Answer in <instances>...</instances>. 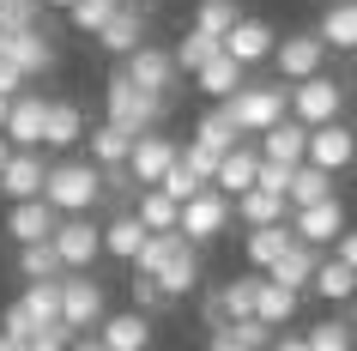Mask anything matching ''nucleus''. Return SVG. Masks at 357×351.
<instances>
[{"label":"nucleus","instance_id":"a211bd4d","mask_svg":"<svg viewBox=\"0 0 357 351\" xmlns=\"http://www.w3.org/2000/svg\"><path fill=\"white\" fill-rule=\"evenodd\" d=\"M97 339H103L109 351H146V345H151V315H146V309L103 315V321H97Z\"/></svg>","mask_w":357,"mask_h":351},{"label":"nucleus","instance_id":"37998d69","mask_svg":"<svg viewBox=\"0 0 357 351\" xmlns=\"http://www.w3.org/2000/svg\"><path fill=\"white\" fill-rule=\"evenodd\" d=\"M19 303L37 315V321H61V278H31Z\"/></svg>","mask_w":357,"mask_h":351},{"label":"nucleus","instance_id":"f3484780","mask_svg":"<svg viewBox=\"0 0 357 351\" xmlns=\"http://www.w3.org/2000/svg\"><path fill=\"white\" fill-rule=\"evenodd\" d=\"M55 224H61V212L49 200H13V212H6V237L13 242H43V237H55Z\"/></svg>","mask_w":357,"mask_h":351},{"label":"nucleus","instance_id":"7ed1b4c3","mask_svg":"<svg viewBox=\"0 0 357 351\" xmlns=\"http://www.w3.org/2000/svg\"><path fill=\"white\" fill-rule=\"evenodd\" d=\"M225 110H230V121H236V133L255 140V133H266L273 121L291 115V91H279V85H248L243 79V85L225 97Z\"/></svg>","mask_w":357,"mask_h":351},{"label":"nucleus","instance_id":"2eb2a0df","mask_svg":"<svg viewBox=\"0 0 357 351\" xmlns=\"http://www.w3.org/2000/svg\"><path fill=\"white\" fill-rule=\"evenodd\" d=\"M43 176H49V164L37 158V146H13L6 170H0V194H6V200H37Z\"/></svg>","mask_w":357,"mask_h":351},{"label":"nucleus","instance_id":"4be33fe9","mask_svg":"<svg viewBox=\"0 0 357 351\" xmlns=\"http://www.w3.org/2000/svg\"><path fill=\"white\" fill-rule=\"evenodd\" d=\"M146 237H151V230L139 224V212H133V206H121V212L103 224V255H109V260H128V267H133V255H139V242H146Z\"/></svg>","mask_w":357,"mask_h":351},{"label":"nucleus","instance_id":"39448f33","mask_svg":"<svg viewBox=\"0 0 357 351\" xmlns=\"http://www.w3.org/2000/svg\"><path fill=\"white\" fill-rule=\"evenodd\" d=\"M230 218H236V212H230V194L206 182L200 194H194V200H182V218H176V230H182V237L200 248V242L225 237V224H230Z\"/></svg>","mask_w":357,"mask_h":351},{"label":"nucleus","instance_id":"8fccbe9b","mask_svg":"<svg viewBox=\"0 0 357 351\" xmlns=\"http://www.w3.org/2000/svg\"><path fill=\"white\" fill-rule=\"evenodd\" d=\"M291 170H297V164H273V158H261V170H255V188H266V194H284V188H291Z\"/></svg>","mask_w":357,"mask_h":351},{"label":"nucleus","instance_id":"f8f14e48","mask_svg":"<svg viewBox=\"0 0 357 351\" xmlns=\"http://www.w3.org/2000/svg\"><path fill=\"white\" fill-rule=\"evenodd\" d=\"M176 164V140H164L158 128L146 133H133V151H128V170H133V182L139 188H158V176Z\"/></svg>","mask_w":357,"mask_h":351},{"label":"nucleus","instance_id":"680f3d73","mask_svg":"<svg viewBox=\"0 0 357 351\" xmlns=\"http://www.w3.org/2000/svg\"><path fill=\"white\" fill-rule=\"evenodd\" d=\"M43 6H61V13H67V6H73V0H43Z\"/></svg>","mask_w":357,"mask_h":351},{"label":"nucleus","instance_id":"423d86ee","mask_svg":"<svg viewBox=\"0 0 357 351\" xmlns=\"http://www.w3.org/2000/svg\"><path fill=\"white\" fill-rule=\"evenodd\" d=\"M339 110H345V85H339L333 73H309L291 85V115H297L303 128H321V121H339Z\"/></svg>","mask_w":357,"mask_h":351},{"label":"nucleus","instance_id":"f704fd0d","mask_svg":"<svg viewBox=\"0 0 357 351\" xmlns=\"http://www.w3.org/2000/svg\"><path fill=\"white\" fill-rule=\"evenodd\" d=\"M67 267H61V255H55V242L43 237V242H19V278L31 285V278H61Z\"/></svg>","mask_w":357,"mask_h":351},{"label":"nucleus","instance_id":"e2e57ef3","mask_svg":"<svg viewBox=\"0 0 357 351\" xmlns=\"http://www.w3.org/2000/svg\"><path fill=\"white\" fill-rule=\"evenodd\" d=\"M351 79H357V49H351Z\"/></svg>","mask_w":357,"mask_h":351},{"label":"nucleus","instance_id":"a19ab883","mask_svg":"<svg viewBox=\"0 0 357 351\" xmlns=\"http://www.w3.org/2000/svg\"><path fill=\"white\" fill-rule=\"evenodd\" d=\"M194 140H206L212 151H230L236 140H243V133H236V121H230V110H225V103H212V110L200 115V128H194Z\"/></svg>","mask_w":357,"mask_h":351},{"label":"nucleus","instance_id":"b1692460","mask_svg":"<svg viewBox=\"0 0 357 351\" xmlns=\"http://www.w3.org/2000/svg\"><path fill=\"white\" fill-rule=\"evenodd\" d=\"M139 43H146V19L133 13V0H128V6H121V13H115V19L103 24V31H97V49L121 61V55H133Z\"/></svg>","mask_w":357,"mask_h":351},{"label":"nucleus","instance_id":"bf43d9fd","mask_svg":"<svg viewBox=\"0 0 357 351\" xmlns=\"http://www.w3.org/2000/svg\"><path fill=\"white\" fill-rule=\"evenodd\" d=\"M0 351H24V345H19V339H13V333H0Z\"/></svg>","mask_w":357,"mask_h":351},{"label":"nucleus","instance_id":"79ce46f5","mask_svg":"<svg viewBox=\"0 0 357 351\" xmlns=\"http://www.w3.org/2000/svg\"><path fill=\"white\" fill-rule=\"evenodd\" d=\"M236 19H243L236 0H200V6H194V31H206V37H218V43H225V31Z\"/></svg>","mask_w":357,"mask_h":351},{"label":"nucleus","instance_id":"20e7f679","mask_svg":"<svg viewBox=\"0 0 357 351\" xmlns=\"http://www.w3.org/2000/svg\"><path fill=\"white\" fill-rule=\"evenodd\" d=\"M109 315V297L91 273H61V321L73 333H97V321Z\"/></svg>","mask_w":357,"mask_h":351},{"label":"nucleus","instance_id":"c85d7f7f","mask_svg":"<svg viewBox=\"0 0 357 351\" xmlns=\"http://www.w3.org/2000/svg\"><path fill=\"white\" fill-rule=\"evenodd\" d=\"M309 291L321 297V303H351L357 297V267H345V260H315V278H309Z\"/></svg>","mask_w":357,"mask_h":351},{"label":"nucleus","instance_id":"052dcab7","mask_svg":"<svg viewBox=\"0 0 357 351\" xmlns=\"http://www.w3.org/2000/svg\"><path fill=\"white\" fill-rule=\"evenodd\" d=\"M6 110H13V97H6V91H0V128H6Z\"/></svg>","mask_w":357,"mask_h":351},{"label":"nucleus","instance_id":"7c9ffc66","mask_svg":"<svg viewBox=\"0 0 357 351\" xmlns=\"http://www.w3.org/2000/svg\"><path fill=\"white\" fill-rule=\"evenodd\" d=\"M151 278L164 285V297H188L194 285H200V255H194V242H182V248H176V255H169Z\"/></svg>","mask_w":357,"mask_h":351},{"label":"nucleus","instance_id":"4468645a","mask_svg":"<svg viewBox=\"0 0 357 351\" xmlns=\"http://www.w3.org/2000/svg\"><path fill=\"white\" fill-rule=\"evenodd\" d=\"M291 230H297V242H333L339 230H345V206H339V194H327V200L315 206H291Z\"/></svg>","mask_w":357,"mask_h":351},{"label":"nucleus","instance_id":"49530a36","mask_svg":"<svg viewBox=\"0 0 357 351\" xmlns=\"http://www.w3.org/2000/svg\"><path fill=\"white\" fill-rule=\"evenodd\" d=\"M158 188H164V194H176V200H194V194H200L206 182H200V176H194V170L182 164V158H176V164H169L164 176H158Z\"/></svg>","mask_w":357,"mask_h":351},{"label":"nucleus","instance_id":"9d476101","mask_svg":"<svg viewBox=\"0 0 357 351\" xmlns=\"http://www.w3.org/2000/svg\"><path fill=\"white\" fill-rule=\"evenodd\" d=\"M303 164H315V170H327V176H339L345 164H357V133L345 128V121H321V128H309Z\"/></svg>","mask_w":357,"mask_h":351},{"label":"nucleus","instance_id":"13d9d810","mask_svg":"<svg viewBox=\"0 0 357 351\" xmlns=\"http://www.w3.org/2000/svg\"><path fill=\"white\" fill-rule=\"evenodd\" d=\"M6 158H13V140H6V133H0V170H6Z\"/></svg>","mask_w":357,"mask_h":351},{"label":"nucleus","instance_id":"6ab92c4d","mask_svg":"<svg viewBox=\"0 0 357 351\" xmlns=\"http://www.w3.org/2000/svg\"><path fill=\"white\" fill-rule=\"evenodd\" d=\"M291 242H297V230H291L284 218H279V224H248L243 255H248V267H255V273H266V267H273V260H279Z\"/></svg>","mask_w":357,"mask_h":351},{"label":"nucleus","instance_id":"9b49d317","mask_svg":"<svg viewBox=\"0 0 357 351\" xmlns=\"http://www.w3.org/2000/svg\"><path fill=\"white\" fill-rule=\"evenodd\" d=\"M0 55L31 79V73H49V67H55V43H49V31H37V24H19V31H0Z\"/></svg>","mask_w":357,"mask_h":351},{"label":"nucleus","instance_id":"864d4df0","mask_svg":"<svg viewBox=\"0 0 357 351\" xmlns=\"http://www.w3.org/2000/svg\"><path fill=\"white\" fill-rule=\"evenodd\" d=\"M0 91H6V97H19V91H24V73H19L6 55H0Z\"/></svg>","mask_w":357,"mask_h":351},{"label":"nucleus","instance_id":"4c0bfd02","mask_svg":"<svg viewBox=\"0 0 357 351\" xmlns=\"http://www.w3.org/2000/svg\"><path fill=\"white\" fill-rule=\"evenodd\" d=\"M121 6H128V0H73V6H67V24H73L79 37H97Z\"/></svg>","mask_w":357,"mask_h":351},{"label":"nucleus","instance_id":"c03bdc74","mask_svg":"<svg viewBox=\"0 0 357 351\" xmlns=\"http://www.w3.org/2000/svg\"><path fill=\"white\" fill-rule=\"evenodd\" d=\"M303 339H309V351H357L351 321H315V327L303 333Z\"/></svg>","mask_w":357,"mask_h":351},{"label":"nucleus","instance_id":"c756f323","mask_svg":"<svg viewBox=\"0 0 357 351\" xmlns=\"http://www.w3.org/2000/svg\"><path fill=\"white\" fill-rule=\"evenodd\" d=\"M79 140H85V115H79L73 103H55V97H49V121H43V146H49V151H73Z\"/></svg>","mask_w":357,"mask_h":351},{"label":"nucleus","instance_id":"3c124183","mask_svg":"<svg viewBox=\"0 0 357 351\" xmlns=\"http://www.w3.org/2000/svg\"><path fill=\"white\" fill-rule=\"evenodd\" d=\"M0 333H13V339H19V345H24V339H31V333H37V315L24 309V303H13V309L0 315Z\"/></svg>","mask_w":357,"mask_h":351},{"label":"nucleus","instance_id":"e433bc0d","mask_svg":"<svg viewBox=\"0 0 357 351\" xmlns=\"http://www.w3.org/2000/svg\"><path fill=\"white\" fill-rule=\"evenodd\" d=\"M255 291H261V273H243V278H230V285H218L225 321H248V315H255Z\"/></svg>","mask_w":357,"mask_h":351},{"label":"nucleus","instance_id":"393cba45","mask_svg":"<svg viewBox=\"0 0 357 351\" xmlns=\"http://www.w3.org/2000/svg\"><path fill=\"white\" fill-rule=\"evenodd\" d=\"M315 37L327 43V49H345V55H351V49H357V0H327Z\"/></svg>","mask_w":357,"mask_h":351},{"label":"nucleus","instance_id":"ddd939ff","mask_svg":"<svg viewBox=\"0 0 357 351\" xmlns=\"http://www.w3.org/2000/svg\"><path fill=\"white\" fill-rule=\"evenodd\" d=\"M273 43H279V31H273L266 19H248V13H243V19L225 31V55L243 61V67H261V61L273 55Z\"/></svg>","mask_w":357,"mask_h":351},{"label":"nucleus","instance_id":"dca6fc26","mask_svg":"<svg viewBox=\"0 0 357 351\" xmlns=\"http://www.w3.org/2000/svg\"><path fill=\"white\" fill-rule=\"evenodd\" d=\"M43 121H49V97H43V91H19L0 133H6L13 146H43Z\"/></svg>","mask_w":357,"mask_h":351},{"label":"nucleus","instance_id":"0e129e2a","mask_svg":"<svg viewBox=\"0 0 357 351\" xmlns=\"http://www.w3.org/2000/svg\"><path fill=\"white\" fill-rule=\"evenodd\" d=\"M0 6H19V0H0Z\"/></svg>","mask_w":357,"mask_h":351},{"label":"nucleus","instance_id":"ea45409f","mask_svg":"<svg viewBox=\"0 0 357 351\" xmlns=\"http://www.w3.org/2000/svg\"><path fill=\"white\" fill-rule=\"evenodd\" d=\"M182 230H151L146 242H139V255H133V273H158V267H164L169 255H176V248H182Z\"/></svg>","mask_w":357,"mask_h":351},{"label":"nucleus","instance_id":"4d7b16f0","mask_svg":"<svg viewBox=\"0 0 357 351\" xmlns=\"http://www.w3.org/2000/svg\"><path fill=\"white\" fill-rule=\"evenodd\" d=\"M200 315H206V327H218V321H225V309H218V291H212L206 303H200Z\"/></svg>","mask_w":357,"mask_h":351},{"label":"nucleus","instance_id":"6e6552de","mask_svg":"<svg viewBox=\"0 0 357 351\" xmlns=\"http://www.w3.org/2000/svg\"><path fill=\"white\" fill-rule=\"evenodd\" d=\"M273 67H279V79L284 85H297V79H309V73H321L327 67V43L315 37V31H291V37H279L273 43Z\"/></svg>","mask_w":357,"mask_h":351},{"label":"nucleus","instance_id":"09e8293b","mask_svg":"<svg viewBox=\"0 0 357 351\" xmlns=\"http://www.w3.org/2000/svg\"><path fill=\"white\" fill-rule=\"evenodd\" d=\"M128 291H133V309H146V315H158V309L169 303V297H164V285H158L151 273H133V285H128Z\"/></svg>","mask_w":357,"mask_h":351},{"label":"nucleus","instance_id":"69168bd1","mask_svg":"<svg viewBox=\"0 0 357 351\" xmlns=\"http://www.w3.org/2000/svg\"><path fill=\"white\" fill-rule=\"evenodd\" d=\"M351 333H357V315H351Z\"/></svg>","mask_w":357,"mask_h":351},{"label":"nucleus","instance_id":"603ef678","mask_svg":"<svg viewBox=\"0 0 357 351\" xmlns=\"http://www.w3.org/2000/svg\"><path fill=\"white\" fill-rule=\"evenodd\" d=\"M333 255L345 260V267H357V230H351V224H345V230L333 237Z\"/></svg>","mask_w":357,"mask_h":351},{"label":"nucleus","instance_id":"bb28decb","mask_svg":"<svg viewBox=\"0 0 357 351\" xmlns=\"http://www.w3.org/2000/svg\"><path fill=\"white\" fill-rule=\"evenodd\" d=\"M315 260H321V248L315 242H291L273 267H266V278H279V285H291V291H309V278H315Z\"/></svg>","mask_w":357,"mask_h":351},{"label":"nucleus","instance_id":"2f4dec72","mask_svg":"<svg viewBox=\"0 0 357 351\" xmlns=\"http://www.w3.org/2000/svg\"><path fill=\"white\" fill-rule=\"evenodd\" d=\"M230 212L243 224H279V218H291V200H284V194H266V188H243V194L230 200Z\"/></svg>","mask_w":357,"mask_h":351},{"label":"nucleus","instance_id":"c9c22d12","mask_svg":"<svg viewBox=\"0 0 357 351\" xmlns=\"http://www.w3.org/2000/svg\"><path fill=\"white\" fill-rule=\"evenodd\" d=\"M327 194H333V176H327V170H315V164L291 170V188H284L291 206H315V200H327Z\"/></svg>","mask_w":357,"mask_h":351},{"label":"nucleus","instance_id":"6e6d98bb","mask_svg":"<svg viewBox=\"0 0 357 351\" xmlns=\"http://www.w3.org/2000/svg\"><path fill=\"white\" fill-rule=\"evenodd\" d=\"M67 351H109V345H103L97 333H73V345H67Z\"/></svg>","mask_w":357,"mask_h":351},{"label":"nucleus","instance_id":"58836bf2","mask_svg":"<svg viewBox=\"0 0 357 351\" xmlns=\"http://www.w3.org/2000/svg\"><path fill=\"white\" fill-rule=\"evenodd\" d=\"M218 49H225L218 37H206V31H188V37L169 49V55H176V73H200V67H206V61L218 55Z\"/></svg>","mask_w":357,"mask_h":351},{"label":"nucleus","instance_id":"a878e982","mask_svg":"<svg viewBox=\"0 0 357 351\" xmlns=\"http://www.w3.org/2000/svg\"><path fill=\"white\" fill-rule=\"evenodd\" d=\"M255 170H261V151L236 140V146H230L225 158H218V176H212V188H225L230 200H236L243 188H255Z\"/></svg>","mask_w":357,"mask_h":351},{"label":"nucleus","instance_id":"5fc2aeb1","mask_svg":"<svg viewBox=\"0 0 357 351\" xmlns=\"http://www.w3.org/2000/svg\"><path fill=\"white\" fill-rule=\"evenodd\" d=\"M266 351H309V339H303V333H273Z\"/></svg>","mask_w":357,"mask_h":351},{"label":"nucleus","instance_id":"1a4fd4ad","mask_svg":"<svg viewBox=\"0 0 357 351\" xmlns=\"http://www.w3.org/2000/svg\"><path fill=\"white\" fill-rule=\"evenodd\" d=\"M121 73H128L139 91H151V97H169V91H176V79H182V73H176V55L158 49V43H139L133 55H121Z\"/></svg>","mask_w":357,"mask_h":351},{"label":"nucleus","instance_id":"0eeeda50","mask_svg":"<svg viewBox=\"0 0 357 351\" xmlns=\"http://www.w3.org/2000/svg\"><path fill=\"white\" fill-rule=\"evenodd\" d=\"M49 242H55V255H61L67 273H91V260L103 255V224H91L85 212H67Z\"/></svg>","mask_w":357,"mask_h":351},{"label":"nucleus","instance_id":"cd10ccee","mask_svg":"<svg viewBox=\"0 0 357 351\" xmlns=\"http://www.w3.org/2000/svg\"><path fill=\"white\" fill-rule=\"evenodd\" d=\"M128 151H133V133L128 128H115V121L85 128V158H91L97 170H103V164H128Z\"/></svg>","mask_w":357,"mask_h":351},{"label":"nucleus","instance_id":"412c9836","mask_svg":"<svg viewBox=\"0 0 357 351\" xmlns=\"http://www.w3.org/2000/svg\"><path fill=\"white\" fill-rule=\"evenodd\" d=\"M297 303H303V291H291V285H279V278L261 273V291H255V321H266V327L279 333V327H291V321H297Z\"/></svg>","mask_w":357,"mask_h":351},{"label":"nucleus","instance_id":"473e14b6","mask_svg":"<svg viewBox=\"0 0 357 351\" xmlns=\"http://www.w3.org/2000/svg\"><path fill=\"white\" fill-rule=\"evenodd\" d=\"M243 79H248V67H243V61H230L225 49H218V55H212L206 67H200V73H194V85H200V91H206V97H218V103H225V97L236 91V85H243Z\"/></svg>","mask_w":357,"mask_h":351},{"label":"nucleus","instance_id":"de8ad7c7","mask_svg":"<svg viewBox=\"0 0 357 351\" xmlns=\"http://www.w3.org/2000/svg\"><path fill=\"white\" fill-rule=\"evenodd\" d=\"M73 345V327L67 321H37V333L24 339V351H67Z\"/></svg>","mask_w":357,"mask_h":351},{"label":"nucleus","instance_id":"5701e85b","mask_svg":"<svg viewBox=\"0 0 357 351\" xmlns=\"http://www.w3.org/2000/svg\"><path fill=\"white\" fill-rule=\"evenodd\" d=\"M266 339H273V327L248 315V321H218L206 333V351H266Z\"/></svg>","mask_w":357,"mask_h":351},{"label":"nucleus","instance_id":"f03ea898","mask_svg":"<svg viewBox=\"0 0 357 351\" xmlns=\"http://www.w3.org/2000/svg\"><path fill=\"white\" fill-rule=\"evenodd\" d=\"M164 110H169V97H151V91H139L121 67H115L109 79H103V121H115V128H128V133H146V128H158L164 121Z\"/></svg>","mask_w":357,"mask_h":351},{"label":"nucleus","instance_id":"f257e3e1","mask_svg":"<svg viewBox=\"0 0 357 351\" xmlns=\"http://www.w3.org/2000/svg\"><path fill=\"white\" fill-rule=\"evenodd\" d=\"M43 200L55 206L61 218H67V212H91V206L103 200V170H97L91 158H61V164H49V176H43Z\"/></svg>","mask_w":357,"mask_h":351},{"label":"nucleus","instance_id":"a18cd8bd","mask_svg":"<svg viewBox=\"0 0 357 351\" xmlns=\"http://www.w3.org/2000/svg\"><path fill=\"white\" fill-rule=\"evenodd\" d=\"M176 158H182V164H188L194 176H200V182H212V176H218V158H225V151H212L206 140H188V146H176Z\"/></svg>","mask_w":357,"mask_h":351},{"label":"nucleus","instance_id":"72a5a7b5","mask_svg":"<svg viewBox=\"0 0 357 351\" xmlns=\"http://www.w3.org/2000/svg\"><path fill=\"white\" fill-rule=\"evenodd\" d=\"M133 212H139V224H146V230H176L182 200H176V194H164V188H139V194H133Z\"/></svg>","mask_w":357,"mask_h":351},{"label":"nucleus","instance_id":"aec40b11","mask_svg":"<svg viewBox=\"0 0 357 351\" xmlns=\"http://www.w3.org/2000/svg\"><path fill=\"white\" fill-rule=\"evenodd\" d=\"M261 140V158H273V164H303V146H309V128H303L297 115H284V121H273L266 133H255Z\"/></svg>","mask_w":357,"mask_h":351}]
</instances>
